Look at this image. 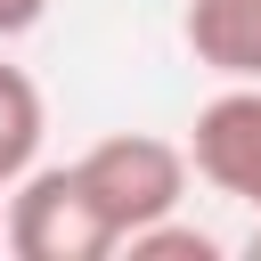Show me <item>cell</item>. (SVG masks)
I'll return each mask as SVG.
<instances>
[{
  "label": "cell",
  "mask_w": 261,
  "mask_h": 261,
  "mask_svg": "<svg viewBox=\"0 0 261 261\" xmlns=\"http://www.w3.org/2000/svg\"><path fill=\"white\" fill-rule=\"evenodd\" d=\"M0 196H8L0 204V237H8L16 261H106L114 253V228L90 204V188H82L73 163H33Z\"/></svg>",
  "instance_id": "6da1fadb"
},
{
  "label": "cell",
  "mask_w": 261,
  "mask_h": 261,
  "mask_svg": "<svg viewBox=\"0 0 261 261\" xmlns=\"http://www.w3.org/2000/svg\"><path fill=\"white\" fill-rule=\"evenodd\" d=\"M73 171H82L90 204L106 212L114 245H122L130 228H147V220L179 212V196H188V147L147 139V130H114V139L82 147V155H73Z\"/></svg>",
  "instance_id": "7a4b0ae2"
},
{
  "label": "cell",
  "mask_w": 261,
  "mask_h": 261,
  "mask_svg": "<svg viewBox=\"0 0 261 261\" xmlns=\"http://www.w3.org/2000/svg\"><path fill=\"white\" fill-rule=\"evenodd\" d=\"M41 139H49V106H41L33 73L0 57V188L41 163Z\"/></svg>",
  "instance_id": "5b68a950"
},
{
  "label": "cell",
  "mask_w": 261,
  "mask_h": 261,
  "mask_svg": "<svg viewBox=\"0 0 261 261\" xmlns=\"http://www.w3.org/2000/svg\"><path fill=\"white\" fill-rule=\"evenodd\" d=\"M41 16H49V0H0V41H24Z\"/></svg>",
  "instance_id": "8992f818"
},
{
  "label": "cell",
  "mask_w": 261,
  "mask_h": 261,
  "mask_svg": "<svg viewBox=\"0 0 261 261\" xmlns=\"http://www.w3.org/2000/svg\"><path fill=\"white\" fill-rule=\"evenodd\" d=\"M188 171L212 179L220 196L253 204V220H261V82H228V90L196 114V130H188Z\"/></svg>",
  "instance_id": "3957f363"
},
{
  "label": "cell",
  "mask_w": 261,
  "mask_h": 261,
  "mask_svg": "<svg viewBox=\"0 0 261 261\" xmlns=\"http://www.w3.org/2000/svg\"><path fill=\"white\" fill-rule=\"evenodd\" d=\"M188 49L220 82H261V0H188Z\"/></svg>",
  "instance_id": "277c9868"
},
{
  "label": "cell",
  "mask_w": 261,
  "mask_h": 261,
  "mask_svg": "<svg viewBox=\"0 0 261 261\" xmlns=\"http://www.w3.org/2000/svg\"><path fill=\"white\" fill-rule=\"evenodd\" d=\"M245 253H253V261H261V220H253V237H245Z\"/></svg>",
  "instance_id": "52a82bcc"
}]
</instances>
